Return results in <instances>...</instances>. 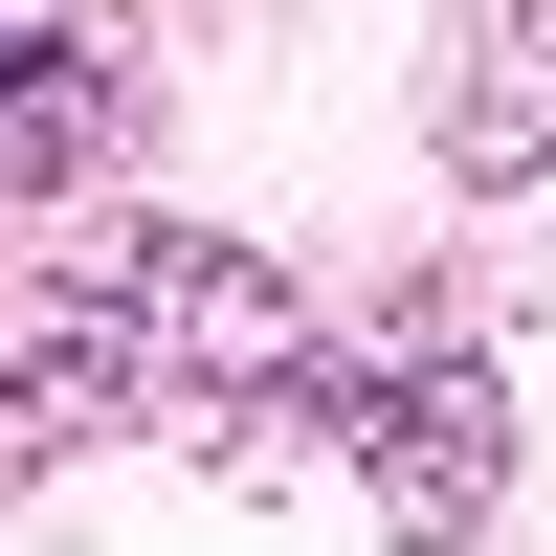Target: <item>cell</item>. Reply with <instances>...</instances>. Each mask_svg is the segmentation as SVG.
Segmentation results:
<instances>
[{
	"label": "cell",
	"instance_id": "7a4b0ae2",
	"mask_svg": "<svg viewBox=\"0 0 556 556\" xmlns=\"http://www.w3.org/2000/svg\"><path fill=\"white\" fill-rule=\"evenodd\" d=\"M267 445H312L379 534L445 556V534H490V490H513V379L468 356V312H379V334H312V379H290Z\"/></svg>",
	"mask_w": 556,
	"mask_h": 556
},
{
	"label": "cell",
	"instance_id": "3957f363",
	"mask_svg": "<svg viewBox=\"0 0 556 556\" xmlns=\"http://www.w3.org/2000/svg\"><path fill=\"white\" fill-rule=\"evenodd\" d=\"M445 178L468 201H534L556 178V0H445V89H424Z\"/></svg>",
	"mask_w": 556,
	"mask_h": 556
},
{
	"label": "cell",
	"instance_id": "277c9868",
	"mask_svg": "<svg viewBox=\"0 0 556 556\" xmlns=\"http://www.w3.org/2000/svg\"><path fill=\"white\" fill-rule=\"evenodd\" d=\"M89 156H112V45H89V23H23V45H0V201H67Z\"/></svg>",
	"mask_w": 556,
	"mask_h": 556
},
{
	"label": "cell",
	"instance_id": "6da1fadb",
	"mask_svg": "<svg viewBox=\"0 0 556 556\" xmlns=\"http://www.w3.org/2000/svg\"><path fill=\"white\" fill-rule=\"evenodd\" d=\"M334 312L223 223H112L45 290H0V490L67 445H267Z\"/></svg>",
	"mask_w": 556,
	"mask_h": 556
},
{
	"label": "cell",
	"instance_id": "5b68a950",
	"mask_svg": "<svg viewBox=\"0 0 556 556\" xmlns=\"http://www.w3.org/2000/svg\"><path fill=\"white\" fill-rule=\"evenodd\" d=\"M23 23H45V0H0V45H23Z\"/></svg>",
	"mask_w": 556,
	"mask_h": 556
}]
</instances>
